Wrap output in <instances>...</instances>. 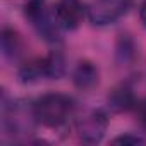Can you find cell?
Returning <instances> with one entry per match:
<instances>
[{"label": "cell", "instance_id": "cell-11", "mask_svg": "<svg viewBox=\"0 0 146 146\" xmlns=\"http://www.w3.org/2000/svg\"><path fill=\"white\" fill-rule=\"evenodd\" d=\"M139 19H141V23L146 26V0L141 4V7H139Z\"/></svg>", "mask_w": 146, "mask_h": 146}, {"label": "cell", "instance_id": "cell-5", "mask_svg": "<svg viewBox=\"0 0 146 146\" xmlns=\"http://www.w3.org/2000/svg\"><path fill=\"white\" fill-rule=\"evenodd\" d=\"M72 81L78 90L90 91L98 84V69L91 62L83 60L76 65L74 72H72Z\"/></svg>", "mask_w": 146, "mask_h": 146}, {"label": "cell", "instance_id": "cell-2", "mask_svg": "<svg viewBox=\"0 0 146 146\" xmlns=\"http://www.w3.org/2000/svg\"><path fill=\"white\" fill-rule=\"evenodd\" d=\"M107 127H108V115L100 108L86 112L76 122V132H78L79 139L86 144L100 143L105 137Z\"/></svg>", "mask_w": 146, "mask_h": 146}, {"label": "cell", "instance_id": "cell-8", "mask_svg": "<svg viewBox=\"0 0 146 146\" xmlns=\"http://www.w3.org/2000/svg\"><path fill=\"white\" fill-rule=\"evenodd\" d=\"M46 79H60L65 72V60L58 52H52L50 55L43 57Z\"/></svg>", "mask_w": 146, "mask_h": 146}, {"label": "cell", "instance_id": "cell-6", "mask_svg": "<svg viewBox=\"0 0 146 146\" xmlns=\"http://www.w3.org/2000/svg\"><path fill=\"white\" fill-rule=\"evenodd\" d=\"M108 107L113 112H125L134 107V96L132 91L127 86H117L110 95H108Z\"/></svg>", "mask_w": 146, "mask_h": 146}, {"label": "cell", "instance_id": "cell-10", "mask_svg": "<svg viewBox=\"0 0 146 146\" xmlns=\"http://www.w3.org/2000/svg\"><path fill=\"white\" fill-rule=\"evenodd\" d=\"M113 144H124V146H136V144H143L144 139L139 137V136H134V134H124V136H119L115 139H112Z\"/></svg>", "mask_w": 146, "mask_h": 146}, {"label": "cell", "instance_id": "cell-3", "mask_svg": "<svg viewBox=\"0 0 146 146\" xmlns=\"http://www.w3.org/2000/svg\"><path fill=\"white\" fill-rule=\"evenodd\" d=\"M132 0H93L88 7V19L95 26H107L119 21L131 7Z\"/></svg>", "mask_w": 146, "mask_h": 146}, {"label": "cell", "instance_id": "cell-12", "mask_svg": "<svg viewBox=\"0 0 146 146\" xmlns=\"http://www.w3.org/2000/svg\"><path fill=\"white\" fill-rule=\"evenodd\" d=\"M139 117H141V122L146 125V102L141 103V107H139Z\"/></svg>", "mask_w": 146, "mask_h": 146}, {"label": "cell", "instance_id": "cell-9", "mask_svg": "<svg viewBox=\"0 0 146 146\" xmlns=\"http://www.w3.org/2000/svg\"><path fill=\"white\" fill-rule=\"evenodd\" d=\"M2 50L7 57H16L21 52V38L14 29L5 28L2 33Z\"/></svg>", "mask_w": 146, "mask_h": 146}, {"label": "cell", "instance_id": "cell-7", "mask_svg": "<svg viewBox=\"0 0 146 146\" xmlns=\"http://www.w3.org/2000/svg\"><path fill=\"white\" fill-rule=\"evenodd\" d=\"M19 79L23 83H33L40 79H46V70L43 58H33L19 67Z\"/></svg>", "mask_w": 146, "mask_h": 146}, {"label": "cell", "instance_id": "cell-4", "mask_svg": "<svg viewBox=\"0 0 146 146\" xmlns=\"http://www.w3.org/2000/svg\"><path fill=\"white\" fill-rule=\"evenodd\" d=\"M53 16L62 29H76L83 23L84 17V5L81 0H57L53 7Z\"/></svg>", "mask_w": 146, "mask_h": 146}, {"label": "cell", "instance_id": "cell-1", "mask_svg": "<svg viewBox=\"0 0 146 146\" xmlns=\"http://www.w3.org/2000/svg\"><path fill=\"white\" fill-rule=\"evenodd\" d=\"M33 110L38 124L45 127L64 125L74 112V100L62 93H46L33 103Z\"/></svg>", "mask_w": 146, "mask_h": 146}]
</instances>
